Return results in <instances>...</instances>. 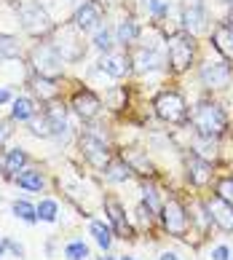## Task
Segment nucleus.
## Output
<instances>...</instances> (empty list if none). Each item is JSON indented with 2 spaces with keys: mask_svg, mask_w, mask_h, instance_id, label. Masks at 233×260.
Returning <instances> with one entry per match:
<instances>
[{
  "mask_svg": "<svg viewBox=\"0 0 233 260\" xmlns=\"http://www.w3.org/2000/svg\"><path fill=\"white\" fill-rule=\"evenodd\" d=\"M73 24H75L81 32H96V30L102 27V11H99V6L91 3V0H86L83 6H78Z\"/></svg>",
  "mask_w": 233,
  "mask_h": 260,
  "instance_id": "obj_17",
  "label": "nucleus"
},
{
  "mask_svg": "<svg viewBox=\"0 0 233 260\" xmlns=\"http://www.w3.org/2000/svg\"><path fill=\"white\" fill-rule=\"evenodd\" d=\"M8 134H11V129H8L6 123H0V145H3V142L8 140Z\"/></svg>",
  "mask_w": 233,
  "mask_h": 260,
  "instance_id": "obj_44",
  "label": "nucleus"
},
{
  "mask_svg": "<svg viewBox=\"0 0 233 260\" xmlns=\"http://www.w3.org/2000/svg\"><path fill=\"white\" fill-rule=\"evenodd\" d=\"M14 185L27 190V193H43L46 190V175L38 167H27L14 177Z\"/></svg>",
  "mask_w": 233,
  "mask_h": 260,
  "instance_id": "obj_20",
  "label": "nucleus"
},
{
  "mask_svg": "<svg viewBox=\"0 0 233 260\" xmlns=\"http://www.w3.org/2000/svg\"><path fill=\"white\" fill-rule=\"evenodd\" d=\"M155 217H158V212H155L150 204H145V201H140L137 207H134V225H137V231H150L155 225Z\"/></svg>",
  "mask_w": 233,
  "mask_h": 260,
  "instance_id": "obj_29",
  "label": "nucleus"
},
{
  "mask_svg": "<svg viewBox=\"0 0 233 260\" xmlns=\"http://www.w3.org/2000/svg\"><path fill=\"white\" fill-rule=\"evenodd\" d=\"M27 132L38 140H51V121L46 118V113H38L32 121H27Z\"/></svg>",
  "mask_w": 233,
  "mask_h": 260,
  "instance_id": "obj_32",
  "label": "nucleus"
},
{
  "mask_svg": "<svg viewBox=\"0 0 233 260\" xmlns=\"http://www.w3.org/2000/svg\"><path fill=\"white\" fill-rule=\"evenodd\" d=\"M70 108H73V113H75L81 121L91 123V121H96V118L102 115V100L96 97L91 89H81V91L73 94Z\"/></svg>",
  "mask_w": 233,
  "mask_h": 260,
  "instance_id": "obj_13",
  "label": "nucleus"
},
{
  "mask_svg": "<svg viewBox=\"0 0 233 260\" xmlns=\"http://www.w3.org/2000/svg\"><path fill=\"white\" fill-rule=\"evenodd\" d=\"M11 215L27 225H35L38 223V204H30L27 199H16V201H11Z\"/></svg>",
  "mask_w": 233,
  "mask_h": 260,
  "instance_id": "obj_28",
  "label": "nucleus"
},
{
  "mask_svg": "<svg viewBox=\"0 0 233 260\" xmlns=\"http://www.w3.org/2000/svg\"><path fill=\"white\" fill-rule=\"evenodd\" d=\"M32 91L41 102H54L62 94V86L56 83V78H46V75H35L32 78Z\"/></svg>",
  "mask_w": 233,
  "mask_h": 260,
  "instance_id": "obj_23",
  "label": "nucleus"
},
{
  "mask_svg": "<svg viewBox=\"0 0 233 260\" xmlns=\"http://www.w3.org/2000/svg\"><path fill=\"white\" fill-rule=\"evenodd\" d=\"M94 260H118V257H115V255H108V252H105V255H99V257H94Z\"/></svg>",
  "mask_w": 233,
  "mask_h": 260,
  "instance_id": "obj_45",
  "label": "nucleus"
},
{
  "mask_svg": "<svg viewBox=\"0 0 233 260\" xmlns=\"http://www.w3.org/2000/svg\"><path fill=\"white\" fill-rule=\"evenodd\" d=\"M215 193L220 199H225L228 204H233V175H222L215 180Z\"/></svg>",
  "mask_w": 233,
  "mask_h": 260,
  "instance_id": "obj_37",
  "label": "nucleus"
},
{
  "mask_svg": "<svg viewBox=\"0 0 233 260\" xmlns=\"http://www.w3.org/2000/svg\"><path fill=\"white\" fill-rule=\"evenodd\" d=\"M105 180L110 182V185H123V182H129V180H134L137 175H134V169L129 167V164H126V158L121 156V153H115L113 156V161L108 164V167H105Z\"/></svg>",
  "mask_w": 233,
  "mask_h": 260,
  "instance_id": "obj_19",
  "label": "nucleus"
},
{
  "mask_svg": "<svg viewBox=\"0 0 233 260\" xmlns=\"http://www.w3.org/2000/svg\"><path fill=\"white\" fill-rule=\"evenodd\" d=\"M105 102H108L110 110H123V108H126V89H123V86H115V89H110V94L105 97Z\"/></svg>",
  "mask_w": 233,
  "mask_h": 260,
  "instance_id": "obj_39",
  "label": "nucleus"
},
{
  "mask_svg": "<svg viewBox=\"0 0 233 260\" xmlns=\"http://www.w3.org/2000/svg\"><path fill=\"white\" fill-rule=\"evenodd\" d=\"M96 67H99L105 75L115 78V81H121V78H126V75L134 73L131 56H129V54H121V51H108V54H102L99 62H96Z\"/></svg>",
  "mask_w": 233,
  "mask_h": 260,
  "instance_id": "obj_14",
  "label": "nucleus"
},
{
  "mask_svg": "<svg viewBox=\"0 0 233 260\" xmlns=\"http://www.w3.org/2000/svg\"><path fill=\"white\" fill-rule=\"evenodd\" d=\"M158 223H161V228H163V234H167V236L190 244V215H188L185 201H182L180 196L172 193V196H167L161 201Z\"/></svg>",
  "mask_w": 233,
  "mask_h": 260,
  "instance_id": "obj_2",
  "label": "nucleus"
},
{
  "mask_svg": "<svg viewBox=\"0 0 233 260\" xmlns=\"http://www.w3.org/2000/svg\"><path fill=\"white\" fill-rule=\"evenodd\" d=\"M207 22H209V16L201 6H188L185 11H182V30H188L190 35L207 30Z\"/></svg>",
  "mask_w": 233,
  "mask_h": 260,
  "instance_id": "obj_25",
  "label": "nucleus"
},
{
  "mask_svg": "<svg viewBox=\"0 0 233 260\" xmlns=\"http://www.w3.org/2000/svg\"><path fill=\"white\" fill-rule=\"evenodd\" d=\"M115 41L118 43H137L140 41V27L131 16H126L118 22V30H115Z\"/></svg>",
  "mask_w": 233,
  "mask_h": 260,
  "instance_id": "obj_30",
  "label": "nucleus"
},
{
  "mask_svg": "<svg viewBox=\"0 0 233 260\" xmlns=\"http://www.w3.org/2000/svg\"><path fill=\"white\" fill-rule=\"evenodd\" d=\"M19 22H22V27L30 35H46L51 30V16H48V11L41 3H35V0H27V3L19 6Z\"/></svg>",
  "mask_w": 233,
  "mask_h": 260,
  "instance_id": "obj_11",
  "label": "nucleus"
},
{
  "mask_svg": "<svg viewBox=\"0 0 233 260\" xmlns=\"http://www.w3.org/2000/svg\"><path fill=\"white\" fill-rule=\"evenodd\" d=\"M131 62H134V70L137 73H150V70H158L167 59H163L155 49H142L140 46V51L131 56Z\"/></svg>",
  "mask_w": 233,
  "mask_h": 260,
  "instance_id": "obj_26",
  "label": "nucleus"
},
{
  "mask_svg": "<svg viewBox=\"0 0 233 260\" xmlns=\"http://www.w3.org/2000/svg\"><path fill=\"white\" fill-rule=\"evenodd\" d=\"M102 207H105V220L110 223L115 239L134 242V239H137V225H134V220L129 215H126V207L121 204V199L115 193H105L102 196Z\"/></svg>",
  "mask_w": 233,
  "mask_h": 260,
  "instance_id": "obj_5",
  "label": "nucleus"
},
{
  "mask_svg": "<svg viewBox=\"0 0 233 260\" xmlns=\"http://www.w3.org/2000/svg\"><path fill=\"white\" fill-rule=\"evenodd\" d=\"M118 260H137V257H131V255H118Z\"/></svg>",
  "mask_w": 233,
  "mask_h": 260,
  "instance_id": "obj_47",
  "label": "nucleus"
},
{
  "mask_svg": "<svg viewBox=\"0 0 233 260\" xmlns=\"http://www.w3.org/2000/svg\"><path fill=\"white\" fill-rule=\"evenodd\" d=\"M121 156L126 158V164L134 169V175H137L140 180H155V167H153V161L148 158V150H142V148H126V150H118Z\"/></svg>",
  "mask_w": 233,
  "mask_h": 260,
  "instance_id": "obj_16",
  "label": "nucleus"
},
{
  "mask_svg": "<svg viewBox=\"0 0 233 260\" xmlns=\"http://www.w3.org/2000/svg\"><path fill=\"white\" fill-rule=\"evenodd\" d=\"M142 8L153 19H163V16L169 14V0H142Z\"/></svg>",
  "mask_w": 233,
  "mask_h": 260,
  "instance_id": "obj_38",
  "label": "nucleus"
},
{
  "mask_svg": "<svg viewBox=\"0 0 233 260\" xmlns=\"http://www.w3.org/2000/svg\"><path fill=\"white\" fill-rule=\"evenodd\" d=\"M43 113H46V118L51 121V140L64 145L73 134V126H70V121H67V108L64 105H48Z\"/></svg>",
  "mask_w": 233,
  "mask_h": 260,
  "instance_id": "obj_15",
  "label": "nucleus"
},
{
  "mask_svg": "<svg viewBox=\"0 0 233 260\" xmlns=\"http://www.w3.org/2000/svg\"><path fill=\"white\" fill-rule=\"evenodd\" d=\"M204 207H207L209 217H212V225L222 231V234H233V204H228L217 193H209L204 199Z\"/></svg>",
  "mask_w": 233,
  "mask_h": 260,
  "instance_id": "obj_12",
  "label": "nucleus"
},
{
  "mask_svg": "<svg viewBox=\"0 0 233 260\" xmlns=\"http://www.w3.org/2000/svg\"><path fill=\"white\" fill-rule=\"evenodd\" d=\"M59 220V201L41 199L38 201V223H56Z\"/></svg>",
  "mask_w": 233,
  "mask_h": 260,
  "instance_id": "obj_31",
  "label": "nucleus"
},
{
  "mask_svg": "<svg viewBox=\"0 0 233 260\" xmlns=\"http://www.w3.org/2000/svg\"><path fill=\"white\" fill-rule=\"evenodd\" d=\"M78 150H81V158L89 164L94 172H105V167L113 161V150L108 145V140L99 137L96 132H83L78 134Z\"/></svg>",
  "mask_w": 233,
  "mask_h": 260,
  "instance_id": "obj_4",
  "label": "nucleus"
},
{
  "mask_svg": "<svg viewBox=\"0 0 233 260\" xmlns=\"http://www.w3.org/2000/svg\"><path fill=\"white\" fill-rule=\"evenodd\" d=\"M153 113H155L158 121L172 123V126H188V121H190V108H188L185 97H182L180 91H174V89L155 94Z\"/></svg>",
  "mask_w": 233,
  "mask_h": 260,
  "instance_id": "obj_3",
  "label": "nucleus"
},
{
  "mask_svg": "<svg viewBox=\"0 0 233 260\" xmlns=\"http://www.w3.org/2000/svg\"><path fill=\"white\" fill-rule=\"evenodd\" d=\"M73 3H75V6H83V3H86V0H73Z\"/></svg>",
  "mask_w": 233,
  "mask_h": 260,
  "instance_id": "obj_49",
  "label": "nucleus"
},
{
  "mask_svg": "<svg viewBox=\"0 0 233 260\" xmlns=\"http://www.w3.org/2000/svg\"><path fill=\"white\" fill-rule=\"evenodd\" d=\"M182 172H185V182L196 190H204L215 182V164L196 156L193 150L182 153Z\"/></svg>",
  "mask_w": 233,
  "mask_h": 260,
  "instance_id": "obj_7",
  "label": "nucleus"
},
{
  "mask_svg": "<svg viewBox=\"0 0 233 260\" xmlns=\"http://www.w3.org/2000/svg\"><path fill=\"white\" fill-rule=\"evenodd\" d=\"M89 236L94 239V244L102 249V252H110V247L115 242V234L108 220H91L89 223Z\"/></svg>",
  "mask_w": 233,
  "mask_h": 260,
  "instance_id": "obj_22",
  "label": "nucleus"
},
{
  "mask_svg": "<svg viewBox=\"0 0 233 260\" xmlns=\"http://www.w3.org/2000/svg\"><path fill=\"white\" fill-rule=\"evenodd\" d=\"M188 150H193L196 156H201V158H207L209 164H215L217 158H220V140H215V137H201V134H193L190 137V148Z\"/></svg>",
  "mask_w": 233,
  "mask_h": 260,
  "instance_id": "obj_21",
  "label": "nucleus"
},
{
  "mask_svg": "<svg viewBox=\"0 0 233 260\" xmlns=\"http://www.w3.org/2000/svg\"><path fill=\"white\" fill-rule=\"evenodd\" d=\"M193 56H196V35H190L188 30H180L167 38V59L174 73H185Z\"/></svg>",
  "mask_w": 233,
  "mask_h": 260,
  "instance_id": "obj_6",
  "label": "nucleus"
},
{
  "mask_svg": "<svg viewBox=\"0 0 233 260\" xmlns=\"http://www.w3.org/2000/svg\"><path fill=\"white\" fill-rule=\"evenodd\" d=\"M188 126H193V134H201V137H215L222 140L230 129V118L225 108L215 100H201L196 102V108L190 110V121Z\"/></svg>",
  "mask_w": 233,
  "mask_h": 260,
  "instance_id": "obj_1",
  "label": "nucleus"
},
{
  "mask_svg": "<svg viewBox=\"0 0 233 260\" xmlns=\"http://www.w3.org/2000/svg\"><path fill=\"white\" fill-rule=\"evenodd\" d=\"M3 242H6V252H11L14 257L22 260V257L27 255V249H24L22 242H16V239H11V236H3Z\"/></svg>",
  "mask_w": 233,
  "mask_h": 260,
  "instance_id": "obj_40",
  "label": "nucleus"
},
{
  "mask_svg": "<svg viewBox=\"0 0 233 260\" xmlns=\"http://www.w3.org/2000/svg\"><path fill=\"white\" fill-rule=\"evenodd\" d=\"M212 260H230V247L228 244H217L212 249Z\"/></svg>",
  "mask_w": 233,
  "mask_h": 260,
  "instance_id": "obj_41",
  "label": "nucleus"
},
{
  "mask_svg": "<svg viewBox=\"0 0 233 260\" xmlns=\"http://www.w3.org/2000/svg\"><path fill=\"white\" fill-rule=\"evenodd\" d=\"M30 62L35 67L38 75H46V78H59L64 73V59L59 56V51L48 43H38L32 54H30Z\"/></svg>",
  "mask_w": 233,
  "mask_h": 260,
  "instance_id": "obj_8",
  "label": "nucleus"
},
{
  "mask_svg": "<svg viewBox=\"0 0 233 260\" xmlns=\"http://www.w3.org/2000/svg\"><path fill=\"white\" fill-rule=\"evenodd\" d=\"M140 196L145 204H150L155 212L161 209V199H158V185H155V180H140Z\"/></svg>",
  "mask_w": 233,
  "mask_h": 260,
  "instance_id": "obj_33",
  "label": "nucleus"
},
{
  "mask_svg": "<svg viewBox=\"0 0 233 260\" xmlns=\"http://www.w3.org/2000/svg\"><path fill=\"white\" fill-rule=\"evenodd\" d=\"M113 30H108V27H99V30L94 32V49H99L102 54H108V51H113Z\"/></svg>",
  "mask_w": 233,
  "mask_h": 260,
  "instance_id": "obj_36",
  "label": "nucleus"
},
{
  "mask_svg": "<svg viewBox=\"0 0 233 260\" xmlns=\"http://www.w3.org/2000/svg\"><path fill=\"white\" fill-rule=\"evenodd\" d=\"M212 46H215L228 62H233V27L230 24H217L215 32H212Z\"/></svg>",
  "mask_w": 233,
  "mask_h": 260,
  "instance_id": "obj_24",
  "label": "nucleus"
},
{
  "mask_svg": "<svg viewBox=\"0 0 233 260\" xmlns=\"http://www.w3.org/2000/svg\"><path fill=\"white\" fill-rule=\"evenodd\" d=\"M228 24L233 27V6H230V14H228Z\"/></svg>",
  "mask_w": 233,
  "mask_h": 260,
  "instance_id": "obj_48",
  "label": "nucleus"
},
{
  "mask_svg": "<svg viewBox=\"0 0 233 260\" xmlns=\"http://www.w3.org/2000/svg\"><path fill=\"white\" fill-rule=\"evenodd\" d=\"M54 49L59 51V56L64 62H81L86 56V43H83V32L75 24H64L59 35H56Z\"/></svg>",
  "mask_w": 233,
  "mask_h": 260,
  "instance_id": "obj_9",
  "label": "nucleus"
},
{
  "mask_svg": "<svg viewBox=\"0 0 233 260\" xmlns=\"http://www.w3.org/2000/svg\"><path fill=\"white\" fill-rule=\"evenodd\" d=\"M230 260H233V249H230Z\"/></svg>",
  "mask_w": 233,
  "mask_h": 260,
  "instance_id": "obj_50",
  "label": "nucleus"
},
{
  "mask_svg": "<svg viewBox=\"0 0 233 260\" xmlns=\"http://www.w3.org/2000/svg\"><path fill=\"white\" fill-rule=\"evenodd\" d=\"M8 102H14V94H11V89H8V86H0V108H3V105H8Z\"/></svg>",
  "mask_w": 233,
  "mask_h": 260,
  "instance_id": "obj_42",
  "label": "nucleus"
},
{
  "mask_svg": "<svg viewBox=\"0 0 233 260\" xmlns=\"http://www.w3.org/2000/svg\"><path fill=\"white\" fill-rule=\"evenodd\" d=\"M198 78L201 86H207L209 91H220V89H228L230 81H233V67L228 64V59H207L198 70Z\"/></svg>",
  "mask_w": 233,
  "mask_h": 260,
  "instance_id": "obj_10",
  "label": "nucleus"
},
{
  "mask_svg": "<svg viewBox=\"0 0 233 260\" xmlns=\"http://www.w3.org/2000/svg\"><path fill=\"white\" fill-rule=\"evenodd\" d=\"M22 54V46L14 35H0V62L3 59H16Z\"/></svg>",
  "mask_w": 233,
  "mask_h": 260,
  "instance_id": "obj_35",
  "label": "nucleus"
},
{
  "mask_svg": "<svg viewBox=\"0 0 233 260\" xmlns=\"http://www.w3.org/2000/svg\"><path fill=\"white\" fill-rule=\"evenodd\" d=\"M38 115V105L32 97H14L11 102V121L16 123H27Z\"/></svg>",
  "mask_w": 233,
  "mask_h": 260,
  "instance_id": "obj_27",
  "label": "nucleus"
},
{
  "mask_svg": "<svg viewBox=\"0 0 233 260\" xmlns=\"http://www.w3.org/2000/svg\"><path fill=\"white\" fill-rule=\"evenodd\" d=\"M64 257L67 260H89L91 249H89V244H86L83 239H70V242L64 244Z\"/></svg>",
  "mask_w": 233,
  "mask_h": 260,
  "instance_id": "obj_34",
  "label": "nucleus"
},
{
  "mask_svg": "<svg viewBox=\"0 0 233 260\" xmlns=\"http://www.w3.org/2000/svg\"><path fill=\"white\" fill-rule=\"evenodd\" d=\"M158 260H182V257H180L177 252H169V249H167V252H161V255H158Z\"/></svg>",
  "mask_w": 233,
  "mask_h": 260,
  "instance_id": "obj_43",
  "label": "nucleus"
},
{
  "mask_svg": "<svg viewBox=\"0 0 233 260\" xmlns=\"http://www.w3.org/2000/svg\"><path fill=\"white\" fill-rule=\"evenodd\" d=\"M3 255H6V242L0 239V260H3Z\"/></svg>",
  "mask_w": 233,
  "mask_h": 260,
  "instance_id": "obj_46",
  "label": "nucleus"
},
{
  "mask_svg": "<svg viewBox=\"0 0 233 260\" xmlns=\"http://www.w3.org/2000/svg\"><path fill=\"white\" fill-rule=\"evenodd\" d=\"M0 167H3V177L14 182V177L19 175V172L30 167V153H27L24 148H8Z\"/></svg>",
  "mask_w": 233,
  "mask_h": 260,
  "instance_id": "obj_18",
  "label": "nucleus"
}]
</instances>
